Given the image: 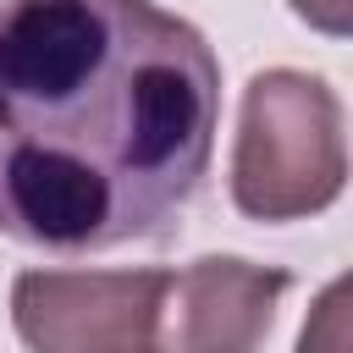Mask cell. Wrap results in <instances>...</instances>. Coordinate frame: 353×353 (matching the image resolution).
Masks as SVG:
<instances>
[{
	"instance_id": "obj_2",
	"label": "cell",
	"mask_w": 353,
	"mask_h": 353,
	"mask_svg": "<svg viewBox=\"0 0 353 353\" xmlns=\"http://www.w3.org/2000/svg\"><path fill=\"white\" fill-rule=\"evenodd\" d=\"M347 182L342 99L325 77L270 66L243 88L232 204L248 221H303L336 204Z\"/></svg>"
},
{
	"instance_id": "obj_4",
	"label": "cell",
	"mask_w": 353,
	"mask_h": 353,
	"mask_svg": "<svg viewBox=\"0 0 353 353\" xmlns=\"http://www.w3.org/2000/svg\"><path fill=\"white\" fill-rule=\"evenodd\" d=\"M287 287H292L287 270H265L237 254H204L188 270H171V281H165L160 347L248 353L265 342Z\"/></svg>"
},
{
	"instance_id": "obj_3",
	"label": "cell",
	"mask_w": 353,
	"mask_h": 353,
	"mask_svg": "<svg viewBox=\"0 0 353 353\" xmlns=\"http://www.w3.org/2000/svg\"><path fill=\"white\" fill-rule=\"evenodd\" d=\"M171 270H22L11 320L44 353H143L160 347Z\"/></svg>"
},
{
	"instance_id": "obj_5",
	"label": "cell",
	"mask_w": 353,
	"mask_h": 353,
	"mask_svg": "<svg viewBox=\"0 0 353 353\" xmlns=\"http://www.w3.org/2000/svg\"><path fill=\"white\" fill-rule=\"evenodd\" d=\"M292 11L325 33H347V0H292Z\"/></svg>"
},
{
	"instance_id": "obj_1",
	"label": "cell",
	"mask_w": 353,
	"mask_h": 353,
	"mask_svg": "<svg viewBox=\"0 0 353 353\" xmlns=\"http://www.w3.org/2000/svg\"><path fill=\"white\" fill-rule=\"evenodd\" d=\"M221 127V61L154 0H0V232L44 254L165 237Z\"/></svg>"
}]
</instances>
